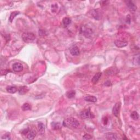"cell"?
Segmentation results:
<instances>
[{
    "mask_svg": "<svg viewBox=\"0 0 140 140\" xmlns=\"http://www.w3.org/2000/svg\"><path fill=\"white\" fill-rule=\"evenodd\" d=\"M80 116L82 118L88 119V118H93L94 117V115L91 112L90 108L87 109L80 113Z\"/></svg>",
    "mask_w": 140,
    "mask_h": 140,
    "instance_id": "4",
    "label": "cell"
},
{
    "mask_svg": "<svg viewBox=\"0 0 140 140\" xmlns=\"http://www.w3.org/2000/svg\"><path fill=\"white\" fill-rule=\"evenodd\" d=\"M9 72L8 71H7L6 70H2L1 71V75H6L8 73V72Z\"/></svg>",
    "mask_w": 140,
    "mask_h": 140,
    "instance_id": "28",
    "label": "cell"
},
{
    "mask_svg": "<svg viewBox=\"0 0 140 140\" xmlns=\"http://www.w3.org/2000/svg\"><path fill=\"white\" fill-rule=\"evenodd\" d=\"M81 32L83 33L84 36H85L87 37H90V36H91L93 34V31L91 29L87 28H83L81 29Z\"/></svg>",
    "mask_w": 140,
    "mask_h": 140,
    "instance_id": "8",
    "label": "cell"
},
{
    "mask_svg": "<svg viewBox=\"0 0 140 140\" xmlns=\"http://www.w3.org/2000/svg\"><path fill=\"white\" fill-rule=\"evenodd\" d=\"M57 5L56 4H54L52 6H51V9H52V11L53 12H55L56 11L57 8Z\"/></svg>",
    "mask_w": 140,
    "mask_h": 140,
    "instance_id": "26",
    "label": "cell"
},
{
    "mask_svg": "<svg viewBox=\"0 0 140 140\" xmlns=\"http://www.w3.org/2000/svg\"><path fill=\"white\" fill-rule=\"evenodd\" d=\"M62 22L63 25L65 27H66L68 26L69 25L71 24V19L68 18V17H65V18H64L62 19Z\"/></svg>",
    "mask_w": 140,
    "mask_h": 140,
    "instance_id": "18",
    "label": "cell"
},
{
    "mask_svg": "<svg viewBox=\"0 0 140 140\" xmlns=\"http://www.w3.org/2000/svg\"><path fill=\"white\" fill-rule=\"evenodd\" d=\"M120 107H121V103L120 102H117L115 104L113 108L112 113L116 117H118L119 114Z\"/></svg>",
    "mask_w": 140,
    "mask_h": 140,
    "instance_id": "5",
    "label": "cell"
},
{
    "mask_svg": "<svg viewBox=\"0 0 140 140\" xmlns=\"http://www.w3.org/2000/svg\"><path fill=\"white\" fill-rule=\"evenodd\" d=\"M105 136L108 140H119L120 137L117 134L112 133H108L105 134Z\"/></svg>",
    "mask_w": 140,
    "mask_h": 140,
    "instance_id": "7",
    "label": "cell"
},
{
    "mask_svg": "<svg viewBox=\"0 0 140 140\" xmlns=\"http://www.w3.org/2000/svg\"><path fill=\"white\" fill-rule=\"evenodd\" d=\"M71 54L73 56H77L79 55L80 54V50L78 47L77 46H73L70 49Z\"/></svg>",
    "mask_w": 140,
    "mask_h": 140,
    "instance_id": "9",
    "label": "cell"
},
{
    "mask_svg": "<svg viewBox=\"0 0 140 140\" xmlns=\"http://www.w3.org/2000/svg\"><path fill=\"white\" fill-rule=\"evenodd\" d=\"M29 90L28 87H26V86H23V87H21L19 88L18 89V92L19 94L21 95H25L26 94Z\"/></svg>",
    "mask_w": 140,
    "mask_h": 140,
    "instance_id": "13",
    "label": "cell"
},
{
    "mask_svg": "<svg viewBox=\"0 0 140 140\" xmlns=\"http://www.w3.org/2000/svg\"><path fill=\"white\" fill-rule=\"evenodd\" d=\"M23 66L21 63L16 62L13 65V70L15 72H19L23 70Z\"/></svg>",
    "mask_w": 140,
    "mask_h": 140,
    "instance_id": "6",
    "label": "cell"
},
{
    "mask_svg": "<svg viewBox=\"0 0 140 140\" xmlns=\"http://www.w3.org/2000/svg\"><path fill=\"white\" fill-rule=\"evenodd\" d=\"M62 124L65 127L71 129H76L79 126V122L74 118H68L64 120Z\"/></svg>",
    "mask_w": 140,
    "mask_h": 140,
    "instance_id": "1",
    "label": "cell"
},
{
    "mask_svg": "<svg viewBox=\"0 0 140 140\" xmlns=\"http://www.w3.org/2000/svg\"><path fill=\"white\" fill-rule=\"evenodd\" d=\"M22 39L25 43H31L36 39V36L31 32H24L22 34Z\"/></svg>",
    "mask_w": 140,
    "mask_h": 140,
    "instance_id": "2",
    "label": "cell"
},
{
    "mask_svg": "<svg viewBox=\"0 0 140 140\" xmlns=\"http://www.w3.org/2000/svg\"><path fill=\"white\" fill-rule=\"evenodd\" d=\"M111 85H112V84H111V82L108 81H108H106L105 83V85L107 86V87H110V86H111Z\"/></svg>",
    "mask_w": 140,
    "mask_h": 140,
    "instance_id": "29",
    "label": "cell"
},
{
    "mask_svg": "<svg viewBox=\"0 0 140 140\" xmlns=\"http://www.w3.org/2000/svg\"><path fill=\"white\" fill-rule=\"evenodd\" d=\"M22 111H29L31 110V105L28 103H25L22 105Z\"/></svg>",
    "mask_w": 140,
    "mask_h": 140,
    "instance_id": "24",
    "label": "cell"
},
{
    "mask_svg": "<svg viewBox=\"0 0 140 140\" xmlns=\"http://www.w3.org/2000/svg\"><path fill=\"white\" fill-rule=\"evenodd\" d=\"M38 131H39V134H41V135H43L44 133H45V125L41 122L38 123Z\"/></svg>",
    "mask_w": 140,
    "mask_h": 140,
    "instance_id": "14",
    "label": "cell"
},
{
    "mask_svg": "<svg viewBox=\"0 0 140 140\" xmlns=\"http://www.w3.org/2000/svg\"><path fill=\"white\" fill-rule=\"evenodd\" d=\"M19 13H20V12L18 11H14L11 13L10 15V17H9V22H12L13 20H14V19L15 18V17H16L17 15L19 14Z\"/></svg>",
    "mask_w": 140,
    "mask_h": 140,
    "instance_id": "20",
    "label": "cell"
},
{
    "mask_svg": "<svg viewBox=\"0 0 140 140\" xmlns=\"http://www.w3.org/2000/svg\"><path fill=\"white\" fill-rule=\"evenodd\" d=\"M118 72V69L116 67H111L108 69V70H107L106 71V74L107 75H114L117 73Z\"/></svg>",
    "mask_w": 140,
    "mask_h": 140,
    "instance_id": "12",
    "label": "cell"
},
{
    "mask_svg": "<svg viewBox=\"0 0 140 140\" xmlns=\"http://www.w3.org/2000/svg\"><path fill=\"white\" fill-rule=\"evenodd\" d=\"M93 15L95 19L99 20V19H100L101 13L100 12H99V10H94L93 11Z\"/></svg>",
    "mask_w": 140,
    "mask_h": 140,
    "instance_id": "23",
    "label": "cell"
},
{
    "mask_svg": "<svg viewBox=\"0 0 140 140\" xmlns=\"http://www.w3.org/2000/svg\"><path fill=\"white\" fill-rule=\"evenodd\" d=\"M85 101H87V102H96L97 101V98L94 96H90L88 95L87 96L85 97L84 98Z\"/></svg>",
    "mask_w": 140,
    "mask_h": 140,
    "instance_id": "16",
    "label": "cell"
},
{
    "mask_svg": "<svg viewBox=\"0 0 140 140\" xmlns=\"http://www.w3.org/2000/svg\"><path fill=\"white\" fill-rule=\"evenodd\" d=\"M22 134L26 135L27 139L28 140H33L36 136V132L34 130H30L29 128L24 129L22 131Z\"/></svg>",
    "mask_w": 140,
    "mask_h": 140,
    "instance_id": "3",
    "label": "cell"
},
{
    "mask_svg": "<svg viewBox=\"0 0 140 140\" xmlns=\"http://www.w3.org/2000/svg\"><path fill=\"white\" fill-rule=\"evenodd\" d=\"M115 45L116 47L118 48H123L125 47L128 45V42L125 41H119V40H117L114 42Z\"/></svg>",
    "mask_w": 140,
    "mask_h": 140,
    "instance_id": "11",
    "label": "cell"
},
{
    "mask_svg": "<svg viewBox=\"0 0 140 140\" xmlns=\"http://www.w3.org/2000/svg\"><path fill=\"white\" fill-rule=\"evenodd\" d=\"M130 116H131V118L134 120H137L139 119V114L136 111H133L131 113Z\"/></svg>",
    "mask_w": 140,
    "mask_h": 140,
    "instance_id": "21",
    "label": "cell"
},
{
    "mask_svg": "<svg viewBox=\"0 0 140 140\" xmlns=\"http://www.w3.org/2000/svg\"><path fill=\"white\" fill-rule=\"evenodd\" d=\"M6 90L7 92H8L9 93L14 94L18 90V89L15 87H13V86H9L7 88Z\"/></svg>",
    "mask_w": 140,
    "mask_h": 140,
    "instance_id": "19",
    "label": "cell"
},
{
    "mask_svg": "<svg viewBox=\"0 0 140 140\" xmlns=\"http://www.w3.org/2000/svg\"><path fill=\"white\" fill-rule=\"evenodd\" d=\"M2 139H5V140H11V136H10V134L9 133H6L5 134V135H4L2 137Z\"/></svg>",
    "mask_w": 140,
    "mask_h": 140,
    "instance_id": "25",
    "label": "cell"
},
{
    "mask_svg": "<svg viewBox=\"0 0 140 140\" xmlns=\"http://www.w3.org/2000/svg\"><path fill=\"white\" fill-rule=\"evenodd\" d=\"M126 5L128 7V8L131 12H134L136 11L137 7L135 4H134L132 1H127Z\"/></svg>",
    "mask_w": 140,
    "mask_h": 140,
    "instance_id": "10",
    "label": "cell"
},
{
    "mask_svg": "<svg viewBox=\"0 0 140 140\" xmlns=\"http://www.w3.org/2000/svg\"><path fill=\"white\" fill-rule=\"evenodd\" d=\"M101 75H102V73L101 72H98L96 74H95V75L93 77V78H92L91 82L93 84H96L97 82H98L100 78L101 77Z\"/></svg>",
    "mask_w": 140,
    "mask_h": 140,
    "instance_id": "15",
    "label": "cell"
},
{
    "mask_svg": "<svg viewBox=\"0 0 140 140\" xmlns=\"http://www.w3.org/2000/svg\"><path fill=\"white\" fill-rule=\"evenodd\" d=\"M129 15H128L127 17H126V22H128V24H130V18H129Z\"/></svg>",
    "mask_w": 140,
    "mask_h": 140,
    "instance_id": "30",
    "label": "cell"
},
{
    "mask_svg": "<svg viewBox=\"0 0 140 140\" xmlns=\"http://www.w3.org/2000/svg\"><path fill=\"white\" fill-rule=\"evenodd\" d=\"M83 139L84 140H90L92 139V136L89 134H85V135L83 136Z\"/></svg>",
    "mask_w": 140,
    "mask_h": 140,
    "instance_id": "27",
    "label": "cell"
},
{
    "mask_svg": "<svg viewBox=\"0 0 140 140\" xmlns=\"http://www.w3.org/2000/svg\"><path fill=\"white\" fill-rule=\"evenodd\" d=\"M66 96L68 97V99H72L76 95V92L74 90H71L70 91L67 92V93L66 94Z\"/></svg>",
    "mask_w": 140,
    "mask_h": 140,
    "instance_id": "22",
    "label": "cell"
},
{
    "mask_svg": "<svg viewBox=\"0 0 140 140\" xmlns=\"http://www.w3.org/2000/svg\"><path fill=\"white\" fill-rule=\"evenodd\" d=\"M51 127H52V129L54 130H59L61 128V124L59 122H53L51 123Z\"/></svg>",
    "mask_w": 140,
    "mask_h": 140,
    "instance_id": "17",
    "label": "cell"
}]
</instances>
